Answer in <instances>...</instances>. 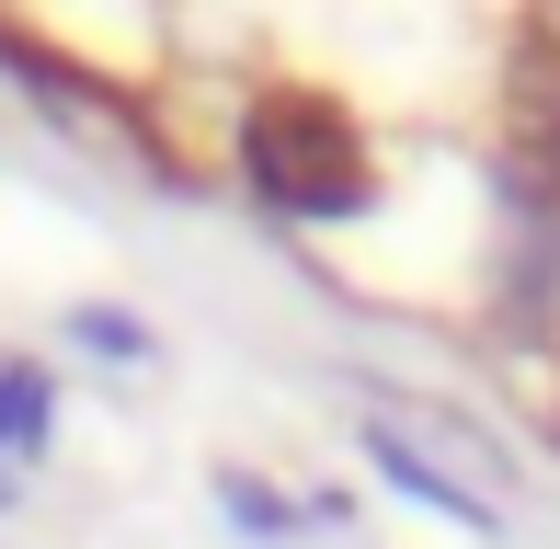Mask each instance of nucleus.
Here are the masks:
<instances>
[{
	"label": "nucleus",
	"instance_id": "f257e3e1",
	"mask_svg": "<svg viewBox=\"0 0 560 549\" xmlns=\"http://www.w3.org/2000/svg\"><path fill=\"white\" fill-rule=\"evenodd\" d=\"M252 172L275 184V207H310V218L366 207V161H354V127H343L332 104H310V92H287V104H264V115H252Z\"/></svg>",
	"mask_w": 560,
	"mask_h": 549
},
{
	"label": "nucleus",
	"instance_id": "f03ea898",
	"mask_svg": "<svg viewBox=\"0 0 560 549\" xmlns=\"http://www.w3.org/2000/svg\"><path fill=\"white\" fill-rule=\"evenodd\" d=\"M46 435V389H35V366H0V446H35Z\"/></svg>",
	"mask_w": 560,
	"mask_h": 549
},
{
	"label": "nucleus",
	"instance_id": "7ed1b4c3",
	"mask_svg": "<svg viewBox=\"0 0 560 549\" xmlns=\"http://www.w3.org/2000/svg\"><path fill=\"white\" fill-rule=\"evenodd\" d=\"M0 492H12V481H0Z\"/></svg>",
	"mask_w": 560,
	"mask_h": 549
}]
</instances>
